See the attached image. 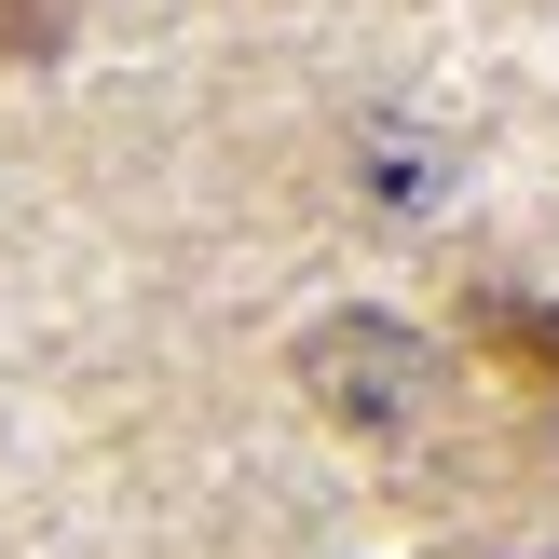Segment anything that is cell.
<instances>
[{
  "label": "cell",
  "instance_id": "cell-3",
  "mask_svg": "<svg viewBox=\"0 0 559 559\" xmlns=\"http://www.w3.org/2000/svg\"><path fill=\"white\" fill-rule=\"evenodd\" d=\"M506 342H519V355H533V369L559 382V300H546V314H506Z\"/></svg>",
  "mask_w": 559,
  "mask_h": 559
},
{
  "label": "cell",
  "instance_id": "cell-1",
  "mask_svg": "<svg viewBox=\"0 0 559 559\" xmlns=\"http://www.w3.org/2000/svg\"><path fill=\"white\" fill-rule=\"evenodd\" d=\"M300 396L342 437H409L437 409V355L409 342L396 314H314L300 328Z\"/></svg>",
  "mask_w": 559,
  "mask_h": 559
},
{
  "label": "cell",
  "instance_id": "cell-2",
  "mask_svg": "<svg viewBox=\"0 0 559 559\" xmlns=\"http://www.w3.org/2000/svg\"><path fill=\"white\" fill-rule=\"evenodd\" d=\"M451 178H464V164H451V136H437V123H369V136H355V191H369L382 218L451 205Z\"/></svg>",
  "mask_w": 559,
  "mask_h": 559
}]
</instances>
